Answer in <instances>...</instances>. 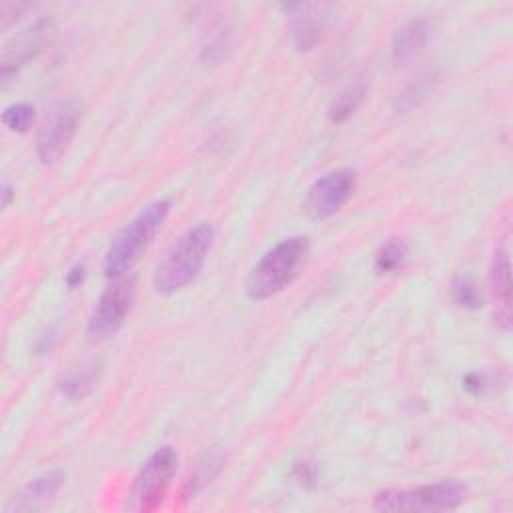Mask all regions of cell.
Instances as JSON below:
<instances>
[{
    "mask_svg": "<svg viewBox=\"0 0 513 513\" xmlns=\"http://www.w3.org/2000/svg\"><path fill=\"white\" fill-rule=\"evenodd\" d=\"M213 241L215 229L211 223H197L175 239L155 269L153 285L157 293L173 295L191 285L203 271Z\"/></svg>",
    "mask_w": 513,
    "mask_h": 513,
    "instance_id": "cell-1",
    "label": "cell"
},
{
    "mask_svg": "<svg viewBox=\"0 0 513 513\" xmlns=\"http://www.w3.org/2000/svg\"><path fill=\"white\" fill-rule=\"evenodd\" d=\"M173 203L169 199H159L149 203L135 215L111 241L105 253V275L111 279H121L127 275L151 247L159 231L163 229Z\"/></svg>",
    "mask_w": 513,
    "mask_h": 513,
    "instance_id": "cell-2",
    "label": "cell"
},
{
    "mask_svg": "<svg viewBox=\"0 0 513 513\" xmlns=\"http://www.w3.org/2000/svg\"><path fill=\"white\" fill-rule=\"evenodd\" d=\"M309 257V239L293 235L269 249L251 269L245 281V293L253 301H265L281 293L299 273Z\"/></svg>",
    "mask_w": 513,
    "mask_h": 513,
    "instance_id": "cell-3",
    "label": "cell"
},
{
    "mask_svg": "<svg viewBox=\"0 0 513 513\" xmlns=\"http://www.w3.org/2000/svg\"><path fill=\"white\" fill-rule=\"evenodd\" d=\"M467 489L455 479L427 483L413 489H387L375 495L377 511H451L465 501Z\"/></svg>",
    "mask_w": 513,
    "mask_h": 513,
    "instance_id": "cell-4",
    "label": "cell"
},
{
    "mask_svg": "<svg viewBox=\"0 0 513 513\" xmlns=\"http://www.w3.org/2000/svg\"><path fill=\"white\" fill-rule=\"evenodd\" d=\"M179 467V453L171 445L159 447L139 469L133 489H131V503L129 507L135 511H155L165 501L173 477Z\"/></svg>",
    "mask_w": 513,
    "mask_h": 513,
    "instance_id": "cell-5",
    "label": "cell"
},
{
    "mask_svg": "<svg viewBox=\"0 0 513 513\" xmlns=\"http://www.w3.org/2000/svg\"><path fill=\"white\" fill-rule=\"evenodd\" d=\"M83 117V105L79 99L59 101L45 117V123L37 137V155L43 165H55L71 147L77 137Z\"/></svg>",
    "mask_w": 513,
    "mask_h": 513,
    "instance_id": "cell-6",
    "label": "cell"
},
{
    "mask_svg": "<svg viewBox=\"0 0 513 513\" xmlns=\"http://www.w3.org/2000/svg\"><path fill=\"white\" fill-rule=\"evenodd\" d=\"M135 299V281L119 279L103 291L87 325V337L91 343H103L119 333Z\"/></svg>",
    "mask_w": 513,
    "mask_h": 513,
    "instance_id": "cell-7",
    "label": "cell"
},
{
    "mask_svg": "<svg viewBox=\"0 0 513 513\" xmlns=\"http://www.w3.org/2000/svg\"><path fill=\"white\" fill-rule=\"evenodd\" d=\"M357 189V171L349 167L333 169L319 177L305 195V213L313 221H325L337 215Z\"/></svg>",
    "mask_w": 513,
    "mask_h": 513,
    "instance_id": "cell-8",
    "label": "cell"
},
{
    "mask_svg": "<svg viewBox=\"0 0 513 513\" xmlns=\"http://www.w3.org/2000/svg\"><path fill=\"white\" fill-rule=\"evenodd\" d=\"M53 31L51 19H39L21 33H17L3 51V61H0V79L3 85H9L13 77L21 73L45 47L49 35Z\"/></svg>",
    "mask_w": 513,
    "mask_h": 513,
    "instance_id": "cell-9",
    "label": "cell"
},
{
    "mask_svg": "<svg viewBox=\"0 0 513 513\" xmlns=\"http://www.w3.org/2000/svg\"><path fill=\"white\" fill-rule=\"evenodd\" d=\"M281 9L289 21L293 47L299 53L313 51L323 39V31L327 23V7L299 3V5H283Z\"/></svg>",
    "mask_w": 513,
    "mask_h": 513,
    "instance_id": "cell-10",
    "label": "cell"
},
{
    "mask_svg": "<svg viewBox=\"0 0 513 513\" xmlns=\"http://www.w3.org/2000/svg\"><path fill=\"white\" fill-rule=\"evenodd\" d=\"M489 287L495 303L497 325L507 331L511 325V259L507 249H497L489 269Z\"/></svg>",
    "mask_w": 513,
    "mask_h": 513,
    "instance_id": "cell-11",
    "label": "cell"
},
{
    "mask_svg": "<svg viewBox=\"0 0 513 513\" xmlns=\"http://www.w3.org/2000/svg\"><path fill=\"white\" fill-rule=\"evenodd\" d=\"M67 475L65 471L61 469H51L39 477H35L19 495L17 499L13 501V505L9 507L11 509H17V511H29V509H37L45 503H49L63 487Z\"/></svg>",
    "mask_w": 513,
    "mask_h": 513,
    "instance_id": "cell-12",
    "label": "cell"
},
{
    "mask_svg": "<svg viewBox=\"0 0 513 513\" xmlns=\"http://www.w3.org/2000/svg\"><path fill=\"white\" fill-rule=\"evenodd\" d=\"M429 33H431V29L425 19H413V21L405 23L393 37V47H391L393 59L397 63L415 59L427 45Z\"/></svg>",
    "mask_w": 513,
    "mask_h": 513,
    "instance_id": "cell-13",
    "label": "cell"
},
{
    "mask_svg": "<svg viewBox=\"0 0 513 513\" xmlns=\"http://www.w3.org/2000/svg\"><path fill=\"white\" fill-rule=\"evenodd\" d=\"M99 375H101V363L99 361H91L85 363L83 367L71 371L63 383H61V395L69 401H79L85 399L95 385L99 383Z\"/></svg>",
    "mask_w": 513,
    "mask_h": 513,
    "instance_id": "cell-14",
    "label": "cell"
},
{
    "mask_svg": "<svg viewBox=\"0 0 513 513\" xmlns=\"http://www.w3.org/2000/svg\"><path fill=\"white\" fill-rule=\"evenodd\" d=\"M367 95V83L363 79L353 81L351 85H347L331 103L329 107V121L333 125H341L345 121H349L361 107V103L365 101Z\"/></svg>",
    "mask_w": 513,
    "mask_h": 513,
    "instance_id": "cell-15",
    "label": "cell"
},
{
    "mask_svg": "<svg viewBox=\"0 0 513 513\" xmlns=\"http://www.w3.org/2000/svg\"><path fill=\"white\" fill-rule=\"evenodd\" d=\"M409 257V247L403 239H387L375 253V273L377 275H391L399 271Z\"/></svg>",
    "mask_w": 513,
    "mask_h": 513,
    "instance_id": "cell-16",
    "label": "cell"
},
{
    "mask_svg": "<svg viewBox=\"0 0 513 513\" xmlns=\"http://www.w3.org/2000/svg\"><path fill=\"white\" fill-rule=\"evenodd\" d=\"M225 463V457L219 453V451H213L209 453L197 467V471L193 473V477L189 479L185 491H187V497H193L199 489H203L207 483H211V479L221 471Z\"/></svg>",
    "mask_w": 513,
    "mask_h": 513,
    "instance_id": "cell-17",
    "label": "cell"
},
{
    "mask_svg": "<svg viewBox=\"0 0 513 513\" xmlns=\"http://www.w3.org/2000/svg\"><path fill=\"white\" fill-rule=\"evenodd\" d=\"M433 81H435L433 75H423V77L411 81V83L399 93V97H397V101H395V109H397V111H411V109H415V107H417L423 99H427V95L431 93Z\"/></svg>",
    "mask_w": 513,
    "mask_h": 513,
    "instance_id": "cell-18",
    "label": "cell"
},
{
    "mask_svg": "<svg viewBox=\"0 0 513 513\" xmlns=\"http://www.w3.org/2000/svg\"><path fill=\"white\" fill-rule=\"evenodd\" d=\"M451 299L457 307L467 309V311H475L483 305V297L479 287L475 285L473 279L469 277H459L453 281L451 285Z\"/></svg>",
    "mask_w": 513,
    "mask_h": 513,
    "instance_id": "cell-19",
    "label": "cell"
},
{
    "mask_svg": "<svg viewBox=\"0 0 513 513\" xmlns=\"http://www.w3.org/2000/svg\"><path fill=\"white\" fill-rule=\"evenodd\" d=\"M35 107L29 103H13L3 113V125L13 133H27L35 123Z\"/></svg>",
    "mask_w": 513,
    "mask_h": 513,
    "instance_id": "cell-20",
    "label": "cell"
},
{
    "mask_svg": "<svg viewBox=\"0 0 513 513\" xmlns=\"http://www.w3.org/2000/svg\"><path fill=\"white\" fill-rule=\"evenodd\" d=\"M293 477L299 483L313 487L317 483V467L311 461H297L293 467Z\"/></svg>",
    "mask_w": 513,
    "mask_h": 513,
    "instance_id": "cell-21",
    "label": "cell"
},
{
    "mask_svg": "<svg viewBox=\"0 0 513 513\" xmlns=\"http://www.w3.org/2000/svg\"><path fill=\"white\" fill-rule=\"evenodd\" d=\"M463 387L473 395H481L489 387V377L481 371H471L463 377Z\"/></svg>",
    "mask_w": 513,
    "mask_h": 513,
    "instance_id": "cell-22",
    "label": "cell"
},
{
    "mask_svg": "<svg viewBox=\"0 0 513 513\" xmlns=\"http://www.w3.org/2000/svg\"><path fill=\"white\" fill-rule=\"evenodd\" d=\"M85 277H87V269H85V265H75L69 273H67V285L71 287V289H75V287H79L83 281H85Z\"/></svg>",
    "mask_w": 513,
    "mask_h": 513,
    "instance_id": "cell-23",
    "label": "cell"
},
{
    "mask_svg": "<svg viewBox=\"0 0 513 513\" xmlns=\"http://www.w3.org/2000/svg\"><path fill=\"white\" fill-rule=\"evenodd\" d=\"M15 197H17L15 187H13L11 183H5V185H3V209H9Z\"/></svg>",
    "mask_w": 513,
    "mask_h": 513,
    "instance_id": "cell-24",
    "label": "cell"
}]
</instances>
